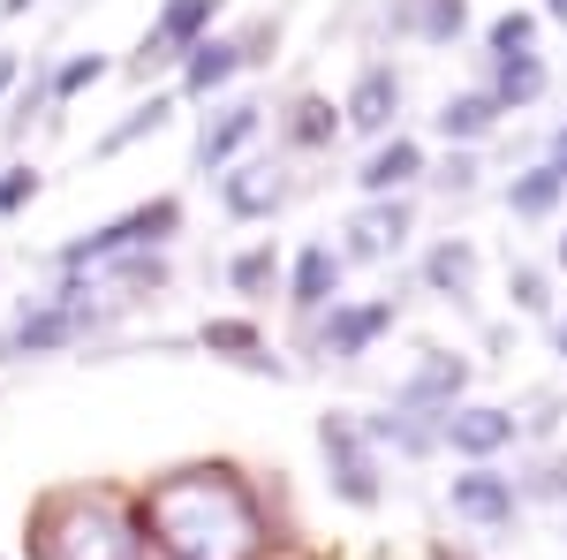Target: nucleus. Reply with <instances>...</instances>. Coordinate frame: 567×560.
<instances>
[{"label": "nucleus", "mask_w": 567, "mask_h": 560, "mask_svg": "<svg viewBox=\"0 0 567 560\" xmlns=\"http://www.w3.org/2000/svg\"><path fill=\"white\" fill-rule=\"evenodd\" d=\"M152 530L175 560H250L258 553V508L227 470H189L152 492Z\"/></svg>", "instance_id": "obj_1"}, {"label": "nucleus", "mask_w": 567, "mask_h": 560, "mask_svg": "<svg viewBox=\"0 0 567 560\" xmlns=\"http://www.w3.org/2000/svg\"><path fill=\"white\" fill-rule=\"evenodd\" d=\"M175 227H182V205H175V197H159V205H144V213L114 220V227H99V235H84V243H69L61 258L91 265V258H114V251H144V243H159V235H175Z\"/></svg>", "instance_id": "obj_2"}, {"label": "nucleus", "mask_w": 567, "mask_h": 560, "mask_svg": "<svg viewBox=\"0 0 567 560\" xmlns=\"http://www.w3.org/2000/svg\"><path fill=\"white\" fill-rule=\"evenodd\" d=\"M318 439H326V462H333V477H341V500L371 508V500H379V470H371V455H363L355 425H349V417H326Z\"/></svg>", "instance_id": "obj_3"}, {"label": "nucleus", "mask_w": 567, "mask_h": 560, "mask_svg": "<svg viewBox=\"0 0 567 560\" xmlns=\"http://www.w3.org/2000/svg\"><path fill=\"white\" fill-rule=\"evenodd\" d=\"M446 447H462V455H499L507 439H515V417L507 409H446Z\"/></svg>", "instance_id": "obj_4"}, {"label": "nucleus", "mask_w": 567, "mask_h": 560, "mask_svg": "<svg viewBox=\"0 0 567 560\" xmlns=\"http://www.w3.org/2000/svg\"><path fill=\"white\" fill-rule=\"evenodd\" d=\"M454 516H470V522H515V485H507V477H492V470L454 477Z\"/></svg>", "instance_id": "obj_5"}, {"label": "nucleus", "mask_w": 567, "mask_h": 560, "mask_svg": "<svg viewBox=\"0 0 567 560\" xmlns=\"http://www.w3.org/2000/svg\"><path fill=\"white\" fill-rule=\"evenodd\" d=\"M393 106H401V77H393L386 61H371V69L355 77V91H349V122L355 130H386Z\"/></svg>", "instance_id": "obj_6"}, {"label": "nucleus", "mask_w": 567, "mask_h": 560, "mask_svg": "<svg viewBox=\"0 0 567 560\" xmlns=\"http://www.w3.org/2000/svg\"><path fill=\"white\" fill-rule=\"evenodd\" d=\"M213 16H219V0H167V16L152 23V45H144V53H175V45H189Z\"/></svg>", "instance_id": "obj_7"}, {"label": "nucleus", "mask_w": 567, "mask_h": 560, "mask_svg": "<svg viewBox=\"0 0 567 560\" xmlns=\"http://www.w3.org/2000/svg\"><path fill=\"white\" fill-rule=\"evenodd\" d=\"M416 167H424V152L409 144V136H393V144H379L371 160H363V190H401V182H416Z\"/></svg>", "instance_id": "obj_8"}, {"label": "nucleus", "mask_w": 567, "mask_h": 560, "mask_svg": "<svg viewBox=\"0 0 567 560\" xmlns=\"http://www.w3.org/2000/svg\"><path fill=\"white\" fill-rule=\"evenodd\" d=\"M333 281H341V251H333V243H310L303 258H296V303L318 310V303L333 296Z\"/></svg>", "instance_id": "obj_9"}, {"label": "nucleus", "mask_w": 567, "mask_h": 560, "mask_svg": "<svg viewBox=\"0 0 567 560\" xmlns=\"http://www.w3.org/2000/svg\"><path fill=\"white\" fill-rule=\"evenodd\" d=\"M280 205V182H272V167H243V174H227V213L235 220H258Z\"/></svg>", "instance_id": "obj_10"}, {"label": "nucleus", "mask_w": 567, "mask_h": 560, "mask_svg": "<svg viewBox=\"0 0 567 560\" xmlns=\"http://www.w3.org/2000/svg\"><path fill=\"white\" fill-rule=\"evenodd\" d=\"M492 122H499V99H484V91H470V99H446V114H439V130L462 136V144L492 136Z\"/></svg>", "instance_id": "obj_11"}, {"label": "nucleus", "mask_w": 567, "mask_h": 560, "mask_svg": "<svg viewBox=\"0 0 567 560\" xmlns=\"http://www.w3.org/2000/svg\"><path fill=\"white\" fill-rule=\"evenodd\" d=\"M243 136H258V106H227L213 130L197 136V160H205V167H219V160H227V152H235Z\"/></svg>", "instance_id": "obj_12"}, {"label": "nucleus", "mask_w": 567, "mask_h": 560, "mask_svg": "<svg viewBox=\"0 0 567 560\" xmlns=\"http://www.w3.org/2000/svg\"><path fill=\"white\" fill-rule=\"evenodd\" d=\"M401 235H409V205H379V213L355 220V251H363V258H379V251H401Z\"/></svg>", "instance_id": "obj_13"}, {"label": "nucleus", "mask_w": 567, "mask_h": 560, "mask_svg": "<svg viewBox=\"0 0 567 560\" xmlns=\"http://www.w3.org/2000/svg\"><path fill=\"white\" fill-rule=\"evenodd\" d=\"M379 326H393V303H363V310H341V318L326 326V342L341 348V356H355V348L371 342Z\"/></svg>", "instance_id": "obj_14"}, {"label": "nucleus", "mask_w": 567, "mask_h": 560, "mask_svg": "<svg viewBox=\"0 0 567 560\" xmlns=\"http://www.w3.org/2000/svg\"><path fill=\"white\" fill-rule=\"evenodd\" d=\"M560 190H567V182H560V174H553V167H529L523 182L507 190V205H515V213H523V220H537V213H553V205H560Z\"/></svg>", "instance_id": "obj_15"}, {"label": "nucleus", "mask_w": 567, "mask_h": 560, "mask_svg": "<svg viewBox=\"0 0 567 560\" xmlns=\"http://www.w3.org/2000/svg\"><path fill=\"white\" fill-rule=\"evenodd\" d=\"M243 69V45H189V91H213Z\"/></svg>", "instance_id": "obj_16"}, {"label": "nucleus", "mask_w": 567, "mask_h": 560, "mask_svg": "<svg viewBox=\"0 0 567 560\" xmlns=\"http://www.w3.org/2000/svg\"><path fill=\"white\" fill-rule=\"evenodd\" d=\"M424 273H432V288H454V296H462V288L477 281V251H470V243H439Z\"/></svg>", "instance_id": "obj_17"}, {"label": "nucleus", "mask_w": 567, "mask_h": 560, "mask_svg": "<svg viewBox=\"0 0 567 560\" xmlns=\"http://www.w3.org/2000/svg\"><path fill=\"white\" fill-rule=\"evenodd\" d=\"M545 91V61L537 53H515V61H499V106H523Z\"/></svg>", "instance_id": "obj_18"}, {"label": "nucleus", "mask_w": 567, "mask_h": 560, "mask_svg": "<svg viewBox=\"0 0 567 560\" xmlns=\"http://www.w3.org/2000/svg\"><path fill=\"white\" fill-rule=\"evenodd\" d=\"M462 379H470V371H462L454 356H439V364H424V371H416V379L401 387V401H432V394H454Z\"/></svg>", "instance_id": "obj_19"}, {"label": "nucleus", "mask_w": 567, "mask_h": 560, "mask_svg": "<svg viewBox=\"0 0 567 560\" xmlns=\"http://www.w3.org/2000/svg\"><path fill=\"white\" fill-rule=\"evenodd\" d=\"M529 39H537V23H529L523 8L492 23V53H499V61H515V53H529Z\"/></svg>", "instance_id": "obj_20"}, {"label": "nucleus", "mask_w": 567, "mask_h": 560, "mask_svg": "<svg viewBox=\"0 0 567 560\" xmlns=\"http://www.w3.org/2000/svg\"><path fill=\"white\" fill-rule=\"evenodd\" d=\"M409 23H416L424 39H454V31L470 23V8H462V0H432V8H424V16H409Z\"/></svg>", "instance_id": "obj_21"}, {"label": "nucleus", "mask_w": 567, "mask_h": 560, "mask_svg": "<svg viewBox=\"0 0 567 560\" xmlns=\"http://www.w3.org/2000/svg\"><path fill=\"white\" fill-rule=\"evenodd\" d=\"M326 136H333V106L326 99H303L296 106V144H326Z\"/></svg>", "instance_id": "obj_22"}, {"label": "nucleus", "mask_w": 567, "mask_h": 560, "mask_svg": "<svg viewBox=\"0 0 567 560\" xmlns=\"http://www.w3.org/2000/svg\"><path fill=\"white\" fill-rule=\"evenodd\" d=\"M272 273H280L272 251H243V258H235V288H272Z\"/></svg>", "instance_id": "obj_23"}, {"label": "nucleus", "mask_w": 567, "mask_h": 560, "mask_svg": "<svg viewBox=\"0 0 567 560\" xmlns=\"http://www.w3.org/2000/svg\"><path fill=\"white\" fill-rule=\"evenodd\" d=\"M159 122H167V106H159V99H152V106H136L130 122H122V130L106 136V152H122V144H130V136H144V130H159Z\"/></svg>", "instance_id": "obj_24"}, {"label": "nucleus", "mask_w": 567, "mask_h": 560, "mask_svg": "<svg viewBox=\"0 0 567 560\" xmlns=\"http://www.w3.org/2000/svg\"><path fill=\"white\" fill-rule=\"evenodd\" d=\"M99 77H106V61L84 53V61H69V69H61V84H53V91H84V84H99Z\"/></svg>", "instance_id": "obj_25"}, {"label": "nucleus", "mask_w": 567, "mask_h": 560, "mask_svg": "<svg viewBox=\"0 0 567 560\" xmlns=\"http://www.w3.org/2000/svg\"><path fill=\"white\" fill-rule=\"evenodd\" d=\"M205 342H213V348H258V326H235V318H219V326H205Z\"/></svg>", "instance_id": "obj_26"}, {"label": "nucleus", "mask_w": 567, "mask_h": 560, "mask_svg": "<svg viewBox=\"0 0 567 560\" xmlns=\"http://www.w3.org/2000/svg\"><path fill=\"white\" fill-rule=\"evenodd\" d=\"M31 190H39V174H8V182H0V213H16Z\"/></svg>", "instance_id": "obj_27"}, {"label": "nucleus", "mask_w": 567, "mask_h": 560, "mask_svg": "<svg viewBox=\"0 0 567 560\" xmlns=\"http://www.w3.org/2000/svg\"><path fill=\"white\" fill-rule=\"evenodd\" d=\"M515 303H523V310H545V281H537V273H515Z\"/></svg>", "instance_id": "obj_28"}, {"label": "nucleus", "mask_w": 567, "mask_h": 560, "mask_svg": "<svg viewBox=\"0 0 567 560\" xmlns=\"http://www.w3.org/2000/svg\"><path fill=\"white\" fill-rule=\"evenodd\" d=\"M553 174L567 182V130H560V144H553Z\"/></svg>", "instance_id": "obj_29"}, {"label": "nucleus", "mask_w": 567, "mask_h": 560, "mask_svg": "<svg viewBox=\"0 0 567 560\" xmlns=\"http://www.w3.org/2000/svg\"><path fill=\"white\" fill-rule=\"evenodd\" d=\"M553 16H560V23H567V0H553Z\"/></svg>", "instance_id": "obj_30"}, {"label": "nucleus", "mask_w": 567, "mask_h": 560, "mask_svg": "<svg viewBox=\"0 0 567 560\" xmlns=\"http://www.w3.org/2000/svg\"><path fill=\"white\" fill-rule=\"evenodd\" d=\"M0 8H31V0H0Z\"/></svg>", "instance_id": "obj_31"}, {"label": "nucleus", "mask_w": 567, "mask_h": 560, "mask_svg": "<svg viewBox=\"0 0 567 560\" xmlns=\"http://www.w3.org/2000/svg\"><path fill=\"white\" fill-rule=\"evenodd\" d=\"M560 265H567V235H560Z\"/></svg>", "instance_id": "obj_32"}, {"label": "nucleus", "mask_w": 567, "mask_h": 560, "mask_svg": "<svg viewBox=\"0 0 567 560\" xmlns=\"http://www.w3.org/2000/svg\"><path fill=\"white\" fill-rule=\"evenodd\" d=\"M560 348H567V326H560Z\"/></svg>", "instance_id": "obj_33"}]
</instances>
